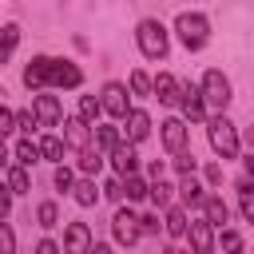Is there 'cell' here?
Instances as JSON below:
<instances>
[{"instance_id": "6da1fadb", "label": "cell", "mask_w": 254, "mask_h": 254, "mask_svg": "<svg viewBox=\"0 0 254 254\" xmlns=\"http://www.w3.org/2000/svg\"><path fill=\"white\" fill-rule=\"evenodd\" d=\"M24 83L28 91H48V87H79L83 83V71L79 64L71 60H56V56H32L28 67H24Z\"/></svg>"}, {"instance_id": "7a4b0ae2", "label": "cell", "mask_w": 254, "mask_h": 254, "mask_svg": "<svg viewBox=\"0 0 254 254\" xmlns=\"http://www.w3.org/2000/svg\"><path fill=\"white\" fill-rule=\"evenodd\" d=\"M135 48H139L143 60H167V52H171V32H167V24L155 20V16L139 20V24H135Z\"/></svg>"}, {"instance_id": "3957f363", "label": "cell", "mask_w": 254, "mask_h": 254, "mask_svg": "<svg viewBox=\"0 0 254 254\" xmlns=\"http://www.w3.org/2000/svg\"><path fill=\"white\" fill-rule=\"evenodd\" d=\"M206 139H210V151H214L218 159H242L238 127H234L226 115H210V119H206Z\"/></svg>"}, {"instance_id": "277c9868", "label": "cell", "mask_w": 254, "mask_h": 254, "mask_svg": "<svg viewBox=\"0 0 254 254\" xmlns=\"http://www.w3.org/2000/svg\"><path fill=\"white\" fill-rule=\"evenodd\" d=\"M175 36L187 52H202L206 40H210V20L206 12H179L175 16Z\"/></svg>"}, {"instance_id": "5b68a950", "label": "cell", "mask_w": 254, "mask_h": 254, "mask_svg": "<svg viewBox=\"0 0 254 254\" xmlns=\"http://www.w3.org/2000/svg\"><path fill=\"white\" fill-rule=\"evenodd\" d=\"M198 87H202V99H206V107H210V115H226V107H230V79L218 71V67H210V71H202V79H198Z\"/></svg>"}, {"instance_id": "8992f818", "label": "cell", "mask_w": 254, "mask_h": 254, "mask_svg": "<svg viewBox=\"0 0 254 254\" xmlns=\"http://www.w3.org/2000/svg\"><path fill=\"white\" fill-rule=\"evenodd\" d=\"M99 103H103V115H111L115 123H123L127 111H131V87L119 83V79H107L99 87Z\"/></svg>"}, {"instance_id": "52a82bcc", "label": "cell", "mask_w": 254, "mask_h": 254, "mask_svg": "<svg viewBox=\"0 0 254 254\" xmlns=\"http://www.w3.org/2000/svg\"><path fill=\"white\" fill-rule=\"evenodd\" d=\"M159 143L167 147V155H183V151L190 147V127H187V119H183V115H167V119L159 123Z\"/></svg>"}, {"instance_id": "ba28073f", "label": "cell", "mask_w": 254, "mask_h": 254, "mask_svg": "<svg viewBox=\"0 0 254 254\" xmlns=\"http://www.w3.org/2000/svg\"><path fill=\"white\" fill-rule=\"evenodd\" d=\"M111 234H115L119 246H135V242L143 238V214H135V210H115Z\"/></svg>"}, {"instance_id": "9c48e42d", "label": "cell", "mask_w": 254, "mask_h": 254, "mask_svg": "<svg viewBox=\"0 0 254 254\" xmlns=\"http://www.w3.org/2000/svg\"><path fill=\"white\" fill-rule=\"evenodd\" d=\"M183 91H187V83H183L179 75H171V71H159V75H155V99H159L163 107H179V103H183Z\"/></svg>"}, {"instance_id": "30bf717a", "label": "cell", "mask_w": 254, "mask_h": 254, "mask_svg": "<svg viewBox=\"0 0 254 254\" xmlns=\"http://www.w3.org/2000/svg\"><path fill=\"white\" fill-rule=\"evenodd\" d=\"M183 119L187 123H206L210 119V107H206V99H202V87L198 83H187V91H183Z\"/></svg>"}, {"instance_id": "8fae6325", "label": "cell", "mask_w": 254, "mask_h": 254, "mask_svg": "<svg viewBox=\"0 0 254 254\" xmlns=\"http://www.w3.org/2000/svg\"><path fill=\"white\" fill-rule=\"evenodd\" d=\"M32 111H36L40 127H60V123H64V103H60L56 95H48V91L32 95Z\"/></svg>"}, {"instance_id": "7c38bea8", "label": "cell", "mask_w": 254, "mask_h": 254, "mask_svg": "<svg viewBox=\"0 0 254 254\" xmlns=\"http://www.w3.org/2000/svg\"><path fill=\"white\" fill-rule=\"evenodd\" d=\"M187 238H190V246H194L198 254H214V246H218V238H214V222H210L206 214H202V218H190Z\"/></svg>"}, {"instance_id": "4fadbf2b", "label": "cell", "mask_w": 254, "mask_h": 254, "mask_svg": "<svg viewBox=\"0 0 254 254\" xmlns=\"http://www.w3.org/2000/svg\"><path fill=\"white\" fill-rule=\"evenodd\" d=\"M107 163H111V171L119 175V179H127V175H139V155H135V143H119L111 155H107Z\"/></svg>"}, {"instance_id": "5bb4252c", "label": "cell", "mask_w": 254, "mask_h": 254, "mask_svg": "<svg viewBox=\"0 0 254 254\" xmlns=\"http://www.w3.org/2000/svg\"><path fill=\"white\" fill-rule=\"evenodd\" d=\"M91 230L87 222H67L64 226V254H91Z\"/></svg>"}, {"instance_id": "9a60e30c", "label": "cell", "mask_w": 254, "mask_h": 254, "mask_svg": "<svg viewBox=\"0 0 254 254\" xmlns=\"http://www.w3.org/2000/svg\"><path fill=\"white\" fill-rule=\"evenodd\" d=\"M151 115L143 111V107H131L127 111V119H123V135H127V143H143L147 135H151Z\"/></svg>"}, {"instance_id": "2e32d148", "label": "cell", "mask_w": 254, "mask_h": 254, "mask_svg": "<svg viewBox=\"0 0 254 254\" xmlns=\"http://www.w3.org/2000/svg\"><path fill=\"white\" fill-rule=\"evenodd\" d=\"M187 230H190V218H187V206H167L163 210V234L167 238H187Z\"/></svg>"}, {"instance_id": "e0dca14e", "label": "cell", "mask_w": 254, "mask_h": 254, "mask_svg": "<svg viewBox=\"0 0 254 254\" xmlns=\"http://www.w3.org/2000/svg\"><path fill=\"white\" fill-rule=\"evenodd\" d=\"M64 139H67V147H75V151H83V147L91 143V123H83L79 115H71V119H64Z\"/></svg>"}, {"instance_id": "ac0fdd59", "label": "cell", "mask_w": 254, "mask_h": 254, "mask_svg": "<svg viewBox=\"0 0 254 254\" xmlns=\"http://www.w3.org/2000/svg\"><path fill=\"white\" fill-rule=\"evenodd\" d=\"M91 143L111 155V151L123 143V127H115V123H95V127H91Z\"/></svg>"}, {"instance_id": "d6986e66", "label": "cell", "mask_w": 254, "mask_h": 254, "mask_svg": "<svg viewBox=\"0 0 254 254\" xmlns=\"http://www.w3.org/2000/svg\"><path fill=\"white\" fill-rule=\"evenodd\" d=\"M99 194H103V187H95V175H83V179H75V187H71L75 206H95Z\"/></svg>"}, {"instance_id": "ffe728a7", "label": "cell", "mask_w": 254, "mask_h": 254, "mask_svg": "<svg viewBox=\"0 0 254 254\" xmlns=\"http://www.w3.org/2000/svg\"><path fill=\"white\" fill-rule=\"evenodd\" d=\"M103 163H107V151H99L95 143H87V147L79 151V159H75L79 175H99V171H103Z\"/></svg>"}, {"instance_id": "44dd1931", "label": "cell", "mask_w": 254, "mask_h": 254, "mask_svg": "<svg viewBox=\"0 0 254 254\" xmlns=\"http://www.w3.org/2000/svg\"><path fill=\"white\" fill-rule=\"evenodd\" d=\"M4 187H8V190H12V194H24V190H28V187H32V175H28V167H24V163H16V159H12V163H8V167H4Z\"/></svg>"}, {"instance_id": "7402d4cb", "label": "cell", "mask_w": 254, "mask_h": 254, "mask_svg": "<svg viewBox=\"0 0 254 254\" xmlns=\"http://www.w3.org/2000/svg\"><path fill=\"white\" fill-rule=\"evenodd\" d=\"M179 198H183V206H202L206 187L198 183V175H183V179H179Z\"/></svg>"}, {"instance_id": "603a6c76", "label": "cell", "mask_w": 254, "mask_h": 254, "mask_svg": "<svg viewBox=\"0 0 254 254\" xmlns=\"http://www.w3.org/2000/svg\"><path fill=\"white\" fill-rule=\"evenodd\" d=\"M12 159H16V163H24V167L40 163V159H44V151H40V139H32V135H28V139H20V143L12 147Z\"/></svg>"}, {"instance_id": "cb8c5ba5", "label": "cell", "mask_w": 254, "mask_h": 254, "mask_svg": "<svg viewBox=\"0 0 254 254\" xmlns=\"http://www.w3.org/2000/svg\"><path fill=\"white\" fill-rule=\"evenodd\" d=\"M202 214H206V218H210V222H214L218 230H222V226L230 222V206H226V202H222L218 194H206V198H202Z\"/></svg>"}, {"instance_id": "d4e9b609", "label": "cell", "mask_w": 254, "mask_h": 254, "mask_svg": "<svg viewBox=\"0 0 254 254\" xmlns=\"http://www.w3.org/2000/svg\"><path fill=\"white\" fill-rule=\"evenodd\" d=\"M40 151H44L48 163H64V155H67V139H64V135H40Z\"/></svg>"}, {"instance_id": "484cf974", "label": "cell", "mask_w": 254, "mask_h": 254, "mask_svg": "<svg viewBox=\"0 0 254 254\" xmlns=\"http://www.w3.org/2000/svg\"><path fill=\"white\" fill-rule=\"evenodd\" d=\"M127 87H131V95H139V99H151V95H155V79H151L143 67H135V71L127 75Z\"/></svg>"}, {"instance_id": "4316f807", "label": "cell", "mask_w": 254, "mask_h": 254, "mask_svg": "<svg viewBox=\"0 0 254 254\" xmlns=\"http://www.w3.org/2000/svg\"><path fill=\"white\" fill-rule=\"evenodd\" d=\"M75 115H79L83 123H91V127H95V123H103V119H99V115H103L99 95H79V111H75Z\"/></svg>"}, {"instance_id": "83f0119b", "label": "cell", "mask_w": 254, "mask_h": 254, "mask_svg": "<svg viewBox=\"0 0 254 254\" xmlns=\"http://www.w3.org/2000/svg\"><path fill=\"white\" fill-rule=\"evenodd\" d=\"M238 210L246 222H254V179H242L238 183Z\"/></svg>"}, {"instance_id": "f1b7e54d", "label": "cell", "mask_w": 254, "mask_h": 254, "mask_svg": "<svg viewBox=\"0 0 254 254\" xmlns=\"http://www.w3.org/2000/svg\"><path fill=\"white\" fill-rule=\"evenodd\" d=\"M123 187H127V202H139V198H151V183H147L143 175H127V179H123Z\"/></svg>"}, {"instance_id": "f546056e", "label": "cell", "mask_w": 254, "mask_h": 254, "mask_svg": "<svg viewBox=\"0 0 254 254\" xmlns=\"http://www.w3.org/2000/svg\"><path fill=\"white\" fill-rule=\"evenodd\" d=\"M179 187H171L167 179H151V202L159 206V210H167L171 206V194H175Z\"/></svg>"}, {"instance_id": "4dcf8cb0", "label": "cell", "mask_w": 254, "mask_h": 254, "mask_svg": "<svg viewBox=\"0 0 254 254\" xmlns=\"http://www.w3.org/2000/svg\"><path fill=\"white\" fill-rule=\"evenodd\" d=\"M36 222H40L44 230H56V226H60V206H56L52 198L40 202V206H36Z\"/></svg>"}, {"instance_id": "1f68e13d", "label": "cell", "mask_w": 254, "mask_h": 254, "mask_svg": "<svg viewBox=\"0 0 254 254\" xmlns=\"http://www.w3.org/2000/svg\"><path fill=\"white\" fill-rule=\"evenodd\" d=\"M171 163H175V171H179V175H194V171H198V159H194V151H190V147H187L183 155H171Z\"/></svg>"}, {"instance_id": "d6a6232c", "label": "cell", "mask_w": 254, "mask_h": 254, "mask_svg": "<svg viewBox=\"0 0 254 254\" xmlns=\"http://www.w3.org/2000/svg\"><path fill=\"white\" fill-rule=\"evenodd\" d=\"M218 246H222L226 254H242V234H238V230H230V226H222V234H218Z\"/></svg>"}, {"instance_id": "836d02e7", "label": "cell", "mask_w": 254, "mask_h": 254, "mask_svg": "<svg viewBox=\"0 0 254 254\" xmlns=\"http://www.w3.org/2000/svg\"><path fill=\"white\" fill-rule=\"evenodd\" d=\"M52 183H56V190H71V187H75V171H71V167H64V163H56Z\"/></svg>"}, {"instance_id": "e575fe53", "label": "cell", "mask_w": 254, "mask_h": 254, "mask_svg": "<svg viewBox=\"0 0 254 254\" xmlns=\"http://www.w3.org/2000/svg\"><path fill=\"white\" fill-rule=\"evenodd\" d=\"M0 254H16V230H12V218L0 222Z\"/></svg>"}, {"instance_id": "d590c367", "label": "cell", "mask_w": 254, "mask_h": 254, "mask_svg": "<svg viewBox=\"0 0 254 254\" xmlns=\"http://www.w3.org/2000/svg\"><path fill=\"white\" fill-rule=\"evenodd\" d=\"M103 198H111V202H123V198H127V187H123V179H119V175L103 183Z\"/></svg>"}, {"instance_id": "8d00e7d4", "label": "cell", "mask_w": 254, "mask_h": 254, "mask_svg": "<svg viewBox=\"0 0 254 254\" xmlns=\"http://www.w3.org/2000/svg\"><path fill=\"white\" fill-rule=\"evenodd\" d=\"M16 44H20V28L16 24H4V60H12Z\"/></svg>"}, {"instance_id": "74e56055", "label": "cell", "mask_w": 254, "mask_h": 254, "mask_svg": "<svg viewBox=\"0 0 254 254\" xmlns=\"http://www.w3.org/2000/svg\"><path fill=\"white\" fill-rule=\"evenodd\" d=\"M16 123H20V131H24V135H36V127H40L36 111H16Z\"/></svg>"}, {"instance_id": "f35d334b", "label": "cell", "mask_w": 254, "mask_h": 254, "mask_svg": "<svg viewBox=\"0 0 254 254\" xmlns=\"http://www.w3.org/2000/svg\"><path fill=\"white\" fill-rule=\"evenodd\" d=\"M16 127H20V123H16V111H12V107H4V111H0V135H12Z\"/></svg>"}, {"instance_id": "ab89813d", "label": "cell", "mask_w": 254, "mask_h": 254, "mask_svg": "<svg viewBox=\"0 0 254 254\" xmlns=\"http://www.w3.org/2000/svg\"><path fill=\"white\" fill-rule=\"evenodd\" d=\"M36 254H64V246H60L56 238H40V242H36Z\"/></svg>"}, {"instance_id": "60d3db41", "label": "cell", "mask_w": 254, "mask_h": 254, "mask_svg": "<svg viewBox=\"0 0 254 254\" xmlns=\"http://www.w3.org/2000/svg\"><path fill=\"white\" fill-rule=\"evenodd\" d=\"M159 230H163L159 214H143V234H159Z\"/></svg>"}, {"instance_id": "b9f144b4", "label": "cell", "mask_w": 254, "mask_h": 254, "mask_svg": "<svg viewBox=\"0 0 254 254\" xmlns=\"http://www.w3.org/2000/svg\"><path fill=\"white\" fill-rule=\"evenodd\" d=\"M206 183H222V167H206Z\"/></svg>"}, {"instance_id": "7bdbcfd3", "label": "cell", "mask_w": 254, "mask_h": 254, "mask_svg": "<svg viewBox=\"0 0 254 254\" xmlns=\"http://www.w3.org/2000/svg\"><path fill=\"white\" fill-rule=\"evenodd\" d=\"M242 167H246V179H254V147H250V155L242 159Z\"/></svg>"}, {"instance_id": "ee69618b", "label": "cell", "mask_w": 254, "mask_h": 254, "mask_svg": "<svg viewBox=\"0 0 254 254\" xmlns=\"http://www.w3.org/2000/svg\"><path fill=\"white\" fill-rule=\"evenodd\" d=\"M163 254H198V250H194V246H167Z\"/></svg>"}, {"instance_id": "f6af8a7d", "label": "cell", "mask_w": 254, "mask_h": 254, "mask_svg": "<svg viewBox=\"0 0 254 254\" xmlns=\"http://www.w3.org/2000/svg\"><path fill=\"white\" fill-rule=\"evenodd\" d=\"M91 254H115V250H111L107 242H95V246H91Z\"/></svg>"}, {"instance_id": "bcb514c9", "label": "cell", "mask_w": 254, "mask_h": 254, "mask_svg": "<svg viewBox=\"0 0 254 254\" xmlns=\"http://www.w3.org/2000/svg\"><path fill=\"white\" fill-rule=\"evenodd\" d=\"M250 254H254V250H250Z\"/></svg>"}]
</instances>
